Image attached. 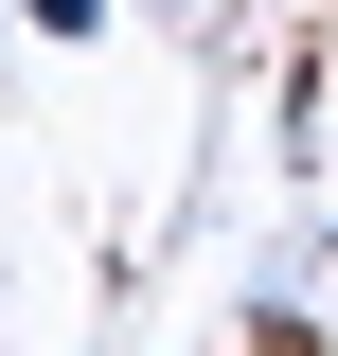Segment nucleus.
I'll use <instances>...</instances> for the list:
<instances>
[{"mask_svg":"<svg viewBox=\"0 0 338 356\" xmlns=\"http://www.w3.org/2000/svg\"><path fill=\"white\" fill-rule=\"evenodd\" d=\"M36 36H107V0H36Z\"/></svg>","mask_w":338,"mask_h":356,"instance_id":"f257e3e1","label":"nucleus"},{"mask_svg":"<svg viewBox=\"0 0 338 356\" xmlns=\"http://www.w3.org/2000/svg\"><path fill=\"white\" fill-rule=\"evenodd\" d=\"M161 18H232V0H161Z\"/></svg>","mask_w":338,"mask_h":356,"instance_id":"f03ea898","label":"nucleus"}]
</instances>
